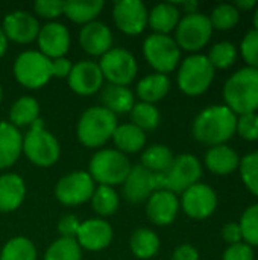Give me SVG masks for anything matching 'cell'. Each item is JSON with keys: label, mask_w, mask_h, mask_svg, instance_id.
I'll return each instance as SVG.
<instances>
[{"label": "cell", "mask_w": 258, "mask_h": 260, "mask_svg": "<svg viewBox=\"0 0 258 260\" xmlns=\"http://www.w3.org/2000/svg\"><path fill=\"white\" fill-rule=\"evenodd\" d=\"M103 79L108 84L128 87L132 84L138 73V64L132 52L125 47H113L97 62Z\"/></svg>", "instance_id": "obj_10"}, {"label": "cell", "mask_w": 258, "mask_h": 260, "mask_svg": "<svg viewBox=\"0 0 258 260\" xmlns=\"http://www.w3.org/2000/svg\"><path fill=\"white\" fill-rule=\"evenodd\" d=\"M102 107L111 111L113 114H129L132 107L135 105V96L129 87L106 84L100 90Z\"/></svg>", "instance_id": "obj_24"}, {"label": "cell", "mask_w": 258, "mask_h": 260, "mask_svg": "<svg viewBox=\"0 0 258 260\" xmlns=\"http://www.w3.org/2000/svg\"><path fill=\"white\" fill-rule=\"evenodd\" d=\"M0 27L8 41H14L17 44H29L32 41H36L41 24L33 14L18 9L9 12L3 18Z\"/></svg>", "instance_id": "obj_16"}, {"label": "cell", "mask_w": 258, "mask_h": 260, "mask_svg": "<svg viewBox=\"0 0 258 260\" xmlns=\"http://www.w3.org/2000/svg\"><path fill=\"white\" fill-rule=\"evenodd\" d=\"M36 43L40 49L38 52H41L49 59H56L67 55L71 38L67 26L59 21H49L46 24H41Z\"/></svg>", "instance_id": "obj_17"}, {"label": "cell", "mask_w": 258, "mask_h": 260, "mask_svg": "<svg viewBox=\"0 0 258 260\" xmlns=\"http://www.w3.org/2000/svg\"><path fill=\"white\" fill-rule=\"evenodd\" d=\"M8 38H6V35L3 34V30H2V27H0V59L5 56V53H6V50H8Z\"/></svg>", "instance_id": "obj_51"}, {"label": "cell", "mask_w": 258, "mask_h": 260, "mask_svg": "<svg viewBox=\"0 0 258 260\" xmlns=\"http://www.w3.org/2000/svg\"><path fill=\"white\" fill-rule=\"evenodd\" d=\"M181 20V12L178 5L175 3H158L155 5L148 15V26L154 30V34L169 35L176 29Z\"/></svg>", "instance_id": "obj_26"}, {"label": "cell", "mask_w": 258, "mask_h": 260, "mask_svg": "<svg viewBox=\"0 0 258 260\" xmlns=\"http://www.w3.org/2000/svg\"><path fill=\"white\" fill-rule=\"evenodd\" d=\"M26 198L24 180L14 172L0 175V212H15Z\"/></svg>", "instance_id": "obj_23"}, {"label": "cell", "mask_w": 258, "mask_h": 260, "mask_svg": "<svg viewBox=\"0 0 258 260\" xmlns=\"http://www.w3.org/2000/svg\"><path fill=\"white\" fill-rule=\"evenodd\" d=\"M170 260H199L198 250L190 244H181L175 248Z\"/></svg>", "instance_id": "obj_48"}, {"label": "cell", "mask_w": 258, "mask_h": 260, "mask_svg": "<svg viewBox=\"0 0 258 260\" xmlns=\"http://www.w3.org/2000/svg\"><path fill=\"white\" fill-rule=\"evenodd\" d=\"M111 140L114 142L116 149L120 151L122 154H125V155L135 154V152H140L141 149H144L146 133L132 123H123V125H117Z\"/></svg>", "instance_id": "obj_28"}, {"label": "cell", "mask_w": 258, "mask_h": 260, "mask_svg": "<svg viewBox=\"0 0 258 260\" xmlns=\"http://www.w3.org/2000/svg\"><path fill=\"white\" fill-rule=\"evenodd\" d=\"M179 200L169 190H155L146 201V215L158 227L172 224L179 212Z\"/></svg>", "instance_id": "obj_20"}, {"label": "cell", "mask_w": 258, "mask_h": 260, "mask_svg": "<svg viewBox=\"0 0 258 260\" xmlns=\"http://www.w3.org/2000/svg\"><path fill=\"white\" fill-rule=\"evenodd\" d=\"M160 236L148 227L134 230L129 238V248L137 259L148 260L155 257L160 251Z\"/></svg>", "instance_id": "obj_31"}, {"label": "cell", "mask_w": 258, "mask_h": 260, "mask_svg": "<svg viewBox=\"0 0 258 260\" xmlns=\"http://www.w3.org/2000/svg\"><path fill=\"white\" fill-rule=\"evenodd\" d=\"M214 79V67L207 55L195 53L187 56L178 69L176 82L179 90L187 96H199L205 93Z\"/></svg>", "instance_id": "obj_7"}, {"label": "cell", "mask_w": 258, "mask_h": 260, "mask_svg": "<svg viewBox=\"0 0 258 260\" xmlns=\"http://www.w3.org/2000/svg\"><path fill=\"white\" fill-rule=\"evenodd\" d=\"M132 165L129 158L117 149H99L90 160L88 174L97 186H119L126 180Z\"/></svg>", "instance_id": "obj_6"}, {"label": "cell", "mask_w": 258, "mask_h": 260, "mask_svg": "<svg viewBox=\"0 0 258 260\" xmlns=\"http://www.w3.org/2000/svg\"><path fill=\"white\" fill-rule=\"evenodd\" d=\"M90 201L94 213L99 218L113 216L120 207V197L116 189L109 186H96Z\"/></svg>", "instance_id": "obj_33"}, {"label": "cell", "mask_w": 258, "mask_h": 260, "mask_svg": "<svg viewBox=\"0 0 258 260\" xmlns=\"http://www.w3.org/2000/svg\"><path fill=\"white\" fill-rule=\"evenodd\" d=\"M234 6L239 9V12H240V11H249V9H252L254 6H257V2H255V0H239V2L234 3Z\"/></svg>", "instance_id": "obj_49"}, {"label": "cell", "mask_w": 258, "mask_h": 260, "mask_svg": "<svg viewBox=\"0 0 258 260\" xmlns=\"http://www.w3.org/2000/svg\"><path fill=\"white\" fill-rule=\"evenodd\" d=\"M0 260H36L35 244L24 236L11 238L0 251Z\"/></svg>", "instance_id": "obj_35"}, {"label": "cell", "mask_w": 258, "mask_h": 260, "mask_svg": "<svg viewBox=\"0 0 258 260\" xmlns=\"http://www.w3.org/2000/svg\"><path fill=\"white\" fill-rule=\"evenodd\" d=\"M222 260H254L252 247H249L245 242L230 245L225 250V253L222 256Z\"/></svg>", "instance_id": "obj_45"}, {"label": "cell", "mask_w": 258, "mask_h": 260, "mask_svg": "<svg viewBox=\"0 0 258 260\" xmlns=\"http://www.w3.org/2000/svg\"><path fill=\"white\" fill-rule=\"evenodd\" d=\"M202 177V165L193 154L176 155L166 172L155 174V189L169 190L172 193H182L193 184L199 183Z\"/></svg>", "instance_id": "obj_5"}, {"label": "cell", "mask_w": 258, "mask_h": 260, "mask_svg": "<svg viewBox=\"0 0 258 260\" xmlns=\"http://www.w3.org/2000/svg\"><path fill=\"white\" fill-rule=\"evenodd\" d=\"M208 18L211 21L213 29L228 30V29H233L239 23L240 12H239V9L234 5L222 3V5H217L211 11V15Z\"/></svg>", "instance_id": "obj_37"}, {"label": "cell", "mask_w": 258, "mask_h": 260, "mask_svg": "<svg viewBox=\"0 0 258 260\" xmlns=\"http://www.w3.org/2000/svg\"><path fill=\"white\" fill-rule=\"evenodd\" d=\"M225 105L237 116L258 110V70L245 67L233 73L224 85Z\"/></svg>", "instance_id": "obj_2"}, {"label": "cell", "mask_w": 258, "mask_h": 260, "mask_svg": "<svg viewBox=\"0 0 258 260\" xmlns=\"http://www.w3.org/2000/svg\"><path fill=\"white\" fill-rule=\"evenodd\" d=\"M240 52L248 67L258 70V30L252 29L243 37L240 44Z\"/></svg>", "instance_id": "obj_41"}, {"label": "cell", "mask_w": 258, "mask_h": 260, "mask_svg": "<svg viewBox=\"0 0 258 260\" xmlns=\"http://www.w3.org/2000/svg\"><path fill=\"white\" fill-rule=\"evenodd\" d=\"M103 8V0H70L64 2V15L70 21L84 26L94 21Z\"/></svg>", "instance_id": "obj_29"}, {"label": "cell", "mask_w": 258, "mask_h": 260, "mask_svg": "<svg viewBox=\"0 0 258 260\" xmlns=\"http://www.w3.org/2000/svg\"><path fill=\"white\" fill-rule=\"evenodd\" d=\"M149 11L141 0H119L113 6V20L120 32L135 37L148 27Z\"/></svg>", "instance_id": "obj_14"}, {"label": "cell", "mask_w": 258, "mask_h": 260, "mask_svg": "<svg viewBox=\"0 0 258 260\" xmlns=\"http://www.w3.org/2000/svg\"><path fill=\"white\" fill-rule=\"evenodd\" d=\"M237 128V116L227 105H211L204 108L193 120V137L210 146L225 145Z\"/></svg>", "instance_id": "obj_1"}, {"label": "cell", "mask_w": 258, "mask_h": 260, "mask_svg": "<svg viewBox=\"0 0 258 260\" xmlns=\"http://www.w3.org/2000/svg\"><path fill=\"white\" fill-rule=\"evenodd\" d=\"M187 14H193V12H198V8H199V3L198 2H184L179 5Z\"/></svg>", "instance_id": "obj_50"}, {"label": "cell", "mask_w": 258, "mask_h": 260, "mask_svg": "<svg viewBox=\"0 0 258 260\" xmlns=\"http://www.w3.org/2000/svg\"><path fill=\"white\" fill-rule=\"evenodd\" d=\"M254 26H255V30H258V6L254 12Z\"/></svg>", "instance_id": "obj_52"}, {"label": "cell", "mask_w": 258, "mask_h": 260, "mask_svg": "<svg viewBox=\"0 0 258 260\" xmlns=\"http://www.w3.org/2000/svg\"><path fill=\"white\" fill-rule=\"evenodd\" d=\"M170 78L167 75L161 73H152L144 78H141L137 82L135 87V94L140 99V102H148V104H157L163 101L167 93L170 91Z\"/></svg>", "instance_id": "obj_27"}, {"label": "cell", "mask_w": 258, "mask_h": 260, "mask_svg": "<svg viewBox=\"0 0 258 260\" xmlns=\"http://www.w3.org/2000/svg\"><path fill=\"white\" fill-rule=\"evenodd\" d=\"M50 69H52V78L67 79L70 72H71V69H73V62L67 56L50 59Z\"/></svg>", "instance_id": "obj_46"}, {"label": "cell", "mask_w": 258, "mask_h": 260, "mask_svg": "<svg viewBox=\"0 0 258 260\" xmlns=\"http://www.w3.org/2000/svg\"><path fill=\"white\" fill-rule=\"evenodd\" d=\"M242 238L249 247H258V204H254L245 210L239 222Z\"/></svg>", "instance_id": "obj_40"}, {"label": "cell", "mask_w": 258, "mask_h": 260, "mask_svg": "<svg viewBox=\"0 0 258 260\" xmlns=\"http://www.w3.org/2000/svg\"><path fill=\"white\" fill-rule=\"evenodd\" d=\"M67 82L73 93L79 96H91L102 90L105 79L96 61L81 59L73 64Z\"/></svg>", "instance_id": "obj_15"}, {"label": "cell", "mask_w": 258, "mask_h": 260, "mask_svg": "<svg viewBox=\"0 0 258 260\" xmlns=\"http://www.w3.org/2000/svg\"><path fill=\"white\" fill-rule=\"evenodd\" d=\"M79 227H81V221L73 213L62 215L58 221V225H56L59 238H68V239H76Z\"/></svg>", "instance_id": "obj_44"}, {"label": "cell", "mask_w": 258, "mask_h": 260, "mask_svg": "<svg viewBox=\"0 0 258 260\" xmlns=\"http://www.w3.org/2000/svg\"><path fill=\"white\" fill-rule=\"evenodd\" d=\"M143 56L155 73L167 75L181 61V49L170 35L151 34L143 41Z\"/></svg>", "instance_id": "obj_9"}, {"label": "cell", "mask_w": 258, "mask_h": 260, "mask_svg": "<svg viewBox=\"0 0 258 260\" xmlns=\"http://www.w3.org/2000/svg\"><path fill=\"white\" fill-rule=\"evenodd\" d=\"M239 168L246 189L258 197V151L249 152L240 158Z\"/></svg>", "instance_id": "obj_39"}, {"label": "cell", "mask_w": 258, "mask_h": 260, "mask_svg": "<svg viewBox=\"0 0 258 260\" xmlns=\"http://www.w3.org/2000/svg\"><path fill=\"white\" fill-rule=\"evenodd\" d=\"M2 98H3V90H2V85H0V102H2Z\"/></svg>", "instance_id": "obj_53"}, {"label": "cell", "mask_w": 258, "mask_h": 260, "mask_svg": "<svg viewBox=\"0 0 258 260\" xmlns=\"http://www.w3.org/2000/svg\"><path fill=\"white\" fill-rule=\"evenodd\" d=\"M179 207L189 218L202 221L214 213L217 207V195L208 184L196 183L181 193Z\"/></svg>", "instance_id": "obj_13"}, {"label": "cell", "mask_w": 258, "mask_h": 260, "mask_svg": "<svg viewBox=\"0 0 258 260\" xmlns=\"http://www.w3.org/2000/svg\"><path fill=\"white\" fill-rule=\"evenodd\" d=\"M211 34L213 26L208 15L201 12L186 14L175 29V41L181 50L198 52L208 44Z\"/></svg>", "instance_id": "obj_11"}, {"label": "cell", "mask_w": 258, "mask_h": 260, "mask_svg": "<svg viewBox=\"0 0 258 260\" xmlns=\"http://www.w3.org/2000/svg\"><path fill=\"white\" fill-rule=\"evenodd\" d=\"M79 44L85 53L91 56H103L113 49V32L108 24L94 20L81 27Z\"/></svg>", "instance_id": "obj_21"}, {"label": "cell", "mask_w": 258, "mask_h": 260, "mask_svg": "<svg viewBox=\"0 0 258 260\" xmlns=\"http://www.w3.org/2000/svg\"><path fill=\"white\" fill-rule=\"evenodd\" d=\"M96 183L87 171H73L58 180L55 197L62 206L76 207L91 200Z\"/></svg>", "instance_id": "obj_12"}, {"label": "cell", "mask_w": 258, "mask_h": 260, "mask_svg": "<svg viewBox=\"0 0 258 260\" xmlns=\"http://www.w3.org/2000/svg\"><path fill=\"white\" fill-rule=\"evenodd\" d=\"M222 238L227 244L234 245V244H240L243 241L242 238V230L240 225L237 222H228L224 229H222Z\"/></svg>", "instance_id": "obj_47"}, {"label": "cell", "mask_w": 258, "mask_h": 260, "mask_svg": "<svg viewBox=\"0 0 258 260\" xmlns=\"http://www.w3.org/2000/svg\"><path fill=\"white\" fill-rule=\"evenodd\" d=\"M204 161L210 172L216 175H228L239 168L240 157L233 148L227 145H217V146H211L207 151Z\"/></svg>", "instance_id": "obj_25"}, {"label": "cell", "mask_w": 258, "mask_h": 260, "mask_svg": "<svg viewBox=\"0 0 258 260\" xmlns=\"http://www.w3.org/2000/svg\"><path fill=\"white\" fill-rule=\"evenodd\" d=\"M129 117H131L129 123L135 125L144 133L157 129L161 122L160 110L154 104H148V102H135V105L129 111Z\"/></svg>", "instance_id": "obj_34"}, {"label": "cell", "mask_w": 258, "mask_h": 260, "mask_svg": "<svg viewBox=\"0 0 258 260\" xmlns=\"http://www.w3.org/2000/svg\"><path fill=\"white\" fill-rule=\"evenodd\" d=\"M44 260H82V248L76 239L58 238L46 250Z\"/></svg>", "instance_id": "obj_36"}, {"label": "cell", "mask_w": 258, "mask_h": 260, "mask_svg": "<svg viewBox=\"0 0 258 260\" xmlns=\"http://www.w3.org/2000/svg\"><path fill=\"white\" fill-rule=\"evenodd\" d=\"M117 116L103 108L94 105L87 108L76 125V136L82 146L90 149H100L113 139L117 128Z\"/></svg>", "instance_id": "obj_3"}, {"label": "cell", "mask_w": 258, "mask_h": 260, "mask_svg": "<svg viewBox=\"0 0 258 260\" xmlns=\"http://www.w3.org/2000/svg\"><path fill=\"white\" fill-rule=\"evenodd\" d=\"M33 12L38 17L55 20L64 14V2L61 0H36L33 3Z\"/></svg>", "instance_id": "obj_43"}, {"label": "cell", "mask_w": 258, "mask_h": 260, "mask_svg": "<svg viewBox=\"0 0 258 260\" xmlns=\"http://www.w3.org/2000/svg\"><path fill=\"white\" fill-rule=\"evenodd\" d=\"M236 133L248 142L258 140V114L257 113H249V114H242L237 117V128Z\"/></svg>", "instance_id": "obj_42"}, {"label": "cell", "mask_w": 258, "mask_h": 260, "mask_svg": "<svg viewBox=\"0 0 258 260\" xmlns=\"http://www.w3.org/2000/svg\"><path fill=\"white\" fill-rule=\"evenodd\" d=\"M23 154L26 158L40 168L53 166L61 157V146L58 139L46 129L43 119H38L29 126L23 136Z\"/></svg>", "instance_id": "obj_4"}, {"label": "cell", "mask_w": 258, "mask_h": 260, "mask_svg": "<svg viewBox=\"0 0 258 260\" xmlns=\"http://www.w3.org/2000/svg\"><path fill=\"white\" fill-rule=\"evenodd\" d=\"M15 81L29 90L43 88L52 79L50 59L38 50H24L14 61Z\"/></svg>", "instance_id": "obj_8"}, {"label": "cell", "mask_w": 258, "mask_h": 260, "mask_svg": "<svg viewBox=\"0 0 258 260\" xmlns=\"http://www.w3.org/2000/svg\"><path fill=\"white\" fill-rule=\"evenodd\" d=\"M155 190V174L141 165L132 166L126 180L123 181L125 200L131 204H141L148 201Z\"/></svg>", "instance_id": "obj_19"}, {"label": "cell", "mask_w": 258, "mask_h": 260, "mask_svg": "<svg viewBox=\"0 0 258 260\" xmlns=\"http://www.w3.org/2000/svg\"><path fill=\"white\" fill-rule=\"evenodd\" d=\"M40 102L32 96H20L9 108L8 122L17 128L30 126L40 119Z\"/></svg>", "instance_id": "obj_30"}, {"label": "cell", "mask_w": 258, "mask_h": 260, "mask_svg": "<svg viewBox=\"0 0 258 260\" xmlns=\"http://www.w3.org/2000/svg\"><path fill=\"white\" fill-rule=\"evenodd\" d=\"M207 58L214 69H228L237 59V47L230 41H220L210 49Z\"/></svg>", "instance_id": "obj_38"}, {"label": "cell", "mask_w": 258, "mask_h": 260, "mask_svg": "<svg viewBox=\"0 0 258 260\" xmlns=\"http://www.w3.org/2000/svg\"><path fill=\"white\" fill-rule=\"evenodd\" d=\"M175 155L173 152L166 146V145H151L148 146L143 154H141V166L146 168L148 171L154 172V174H161L166 172L172 161H173Z\"/></svg>", "instance_id": "obj_32"}, {"label": "cell", "mask_w": 258, "mask_h": 260, "mask_svg": "<svg viewBox=\"0 0 258 260\" xmlns=\"http://www.w3.org/2000/svg\"><path fill=\"white\" fill-rule=\"evenodd\" d=\"M23 154V134L8 120L0 122V171L14 166Z\"/></svg>", "instance_id": "obj_22"}, {"label": "cell", "mask_w": 258, "mask_h": 260, "mask_svg": "<svg viewBox=\"0 0 258 260\" xmlns=\"http://www.w3.org/2000/svg\"><path fill=\"white\" fill-rule=\"evenodd\" d=\"M113 238L114 230L106 219L91 218L81 222V227L76 235V242L82 250L102 251L111 245Z\"/></svg>", "instance_id": "obj_18"}]
</instances>
